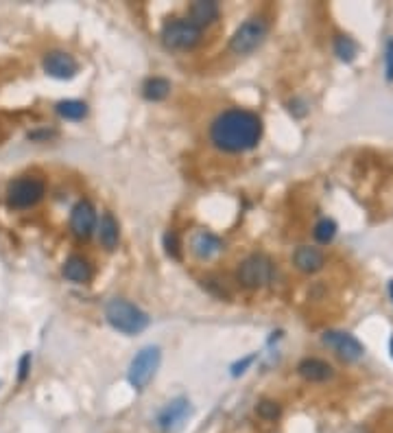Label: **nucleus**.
Here are the masks:
<instances>
[{"mask_svg": "<svg viewBox=\"0 0 393 433\" xmlns=\"http://www.w3.org/2000/svg\"><path fill=\"white\" fill-rule=\"evenodd\" d=\"M273 276V265L267 256L254 254L250 258H245L238 267V282L247 289H258L265 287Z\"/></svg>", "mask_w": 393, "mask_h": 433, "instance_id": "7", "label": "nucleus"}, {"mask_svg": "<svg viewBox=\"0 0 393 433\" xmlns=\"http://www.w3.org/2000/svg\"><path fill=\"white\" fill-rule=\"evenodd\" d=\"M98 241L105 250H116V245H119V223L110 212L103 214L98 223Z\"/></svg>", "mask_w": 393, "mask_h": 433, "instance_id": "17", "label": "nucleus"}, {"mask_svg": "<svg viewBox=\"0 0 393 433\" xmlns=\"http://www.w3.org/2000/svg\"><path fill=\"white\" fill-rule=\"evenodd\" d=\"M96 228V210L90 201H79L70 212V230L77 239H87Z\"/></svg>", "mask_w": 393, "mask_h": 433, "instance_id": "10", "label": "nucleus"}, {"mask_svg": "<svg viewBox=\"0 0 393 433\" xmlns=\"http://www.w3.org/2000/svg\"><path fill=\"white\" fill-rule=\"evenodd\" d=\"M334 53L339 55V60L352 62L358 53V44L349 35H339L337 40H334Z\"/></svg>", "mask_w": 393, "mask_h": 433, "instance_id": "20", "label": "nucleus"}, {"mask_svg": "<svg viewBox=\"0 0 393 433\" xmlns=\"http://www.w3.org/2000/svg\"><path fill=\"white\" fill-rule=\"evenodd\" d=\"M159 359H162V355H159V348H155V346L142 348L134 357V361H131L129 372H127V379H129L131 387H136V389L147 387L159 368Z\"/></svg>", "mask_w": 393, "mask_h": 433, "instance_id": "5", "label": "nucleus"}, {"mask_svg": "<svg viewBox=\"0 0 393 433\" xmlns=\"http://www.w3.org/2000/svg\"><path fill=\"white\" fill-rule=\"evenodd\" d=\"M191 414H193L191 402H188L186 398H175L162 411H159L157 427L162 429V433H180L186 427Z\"/></svg>", "mask_w": 393, "mask_h": 433, "instance_id": "9", "label": "nucleus"}, {"mask_svg": "<svg viewBox=\"0 0 393 433\" xmlns=\"http://www.w3.org/2000/svg\"><path fill=\"white\" fill-rule=\"evenodd\" d=\"M44 193H46V186H44V182L40 178L24 176V178H18L9 184L7 201L11 208H31V206L40 204Z\"/></svg>", "mask_w": 393, "mask_h": 433, "instance_id": "4", "label": "nucleus"}, {"mask_svg": "<svg viewBox=\"0 0 393 433\" xmlns=\"http://www.w3.org/2000/svg\"><path fill=\"white\" fill-rule=\"evenodd\" d=\"M28 368H31V355H24L22 359H20V381H24L26 379V374H28Z\"/></svg>", "mask_w": 393, "mask_h": 433, "instance_id": "26", "label": "nucleus"}, {"mask_svg": "<svg viewBox=\"0 0 393 433\" xmlns=\"http://www.w3.org/2000/svg\"><path fill=\"white\" fill-rule=\"evenodd\" d=\"M164 248H166L168 256H173V258L180 256V237H177V232H168L164 237Z\"/></svg>", "mask_w": 393, "mask_h": 433, "instance_id": "24", "label": "nucleus"}, {"mask_svg": "<svg viewBox=\"0 0 393 433\" xmlns=\"http://www.w3.org/2000/svg\"><path fill=\"white\" fill-rule=\"evenodd\" d=\"M391 357H393V337H391Z\"/></svg>", "mask_w": 393, "mask_h": 433, "instance_id": "28", "label": "nucleus"}, {"mask_svg": "<svg viewBox=\"0 0 393 433\" xmlns=\"http://www.w3.org/2000/svg\"><path fill=\"white\" fill-rule=\"evenodd\" d=\"M55 110L66 121H81V119H85V114H87V105L83 103V101H75V99L60 101V103L55 105Z\"/></svg>", "mask_w": 393, "mask_h": 433, "instance_id": "18", "label": "nucleus"}, {"mask_svg": "<svg viewBox=\"0 0 393 433\" xmlns=\"http://www.w3.org/2000/svg\"><path fill=\"white\" fill-rule=\"evenodd\" d=\"M218 18V5L212 3V0H197V3L191 7V22L201 26H208Z\"/></svg>", "mask_w": 393, "mask_h": 433, "instance_id": "16", "label": "nucleus"}, {"mask_svg": "<svg viewBox=\"0 0 393 433\" xmlns=\"http://www.w3.org/2000/svg\"><path fill=\"white\" fill-rule=\"evenodd\" d=\"M297 372H299V377L306 379V381H311V383H324L328 379L334 377V370L330 364H326V361L322 359H304L302 364L297 366Z\"/></svg>", "mask_w": 393, "mask_h": 433, "instance_id": "14", "label": "nucleus"}, {"mask_svg": "<svg viewBox=\"0 0 393 433\" xmlns=\"http://www.w3.org/2000/svg\"><path fill=\"white\" fill-rule=\"evenodd\" d=\"M265 37H267V22L262 18H250L236 28V33L232 35L229 46L236 55H247L256 51L265 42Z\"/></svg>", "mask_w": 393, "mask_h": 433, "instance_id": "6", "label": "nucleus"}, {"mask_svg": "<svg viewBox=\"0 0 393 433\" xmlns=\"http://www.w3.org/2000/svg\"><path fill=\"white\" fill-rule=\"evenodd\" d=\"M293 263L304 273H317L326 265V256L322 250L311 248V245H302V248H297L293 254Z\"/></svg>", "mask_w": 393, "mask_h": 433, "instance_id": "13", "label": "nucleus"}, {"mask_svg": "<svg viewBox=\"0 0 393 433\" xmlns=\"http://www.w3.org/2000/svg\"><path fill=\"white\" fill-rule=\"evenodd\" d=\"M191 250L197 258H201V261H210V258H214L218 252L223 250V243L212 232L199 230V232H195L193 239H191Z\"/></svg>", "mask_w": 393, "mask_h": 433, "instance_id": "12", "label": "nucleus"}, {"mask_svg": "<svg viewBox=\"0 0 393 433\" xmlns=\"http://www.w3.org/2000/svg\"><path fill=\"white\" fill-rule=\"evenodd\" d=\"M262 138V121L254 112L227 110L218 114L210 127V140L225 153H243L254 149Z\"/></svg>", "mask_w": 393, "mask_h": 433, "instance_id": "1", "label": "nucleus"}, {"mask_svg": "<svg viewBox=\"0 0 393 433\" xmlns=\"http://www.w3.org/2000/svg\"><path fill=\"white\" fill-rule=\"evenodd\" d=\"M322 339L328 348L337 353V357H341L343 361H358L363 355H365V346H363L354 335L343 333V330H326Z\"/></svg>", "mask_w": 393, "mask_h": 433, "instance_id": "8", "label": "nucleus"}, {"mask_svg": "<svg viewBox=\"0 0 393 433\" xmlns=\"http://www.w3.org/2000/svg\"><path fill=\"white\" fill-rule=\"evenodd\" d=\"M252 364H254V355L245 357L243 361H238V364L232 366V374H234V377H238V374H243V372H245V368H247V366H252Z\"/></svg>", "mask_w": 393, "mask_h": 433, "instance_id": "25", "label": "nucleus"}, {"mask_svg": "<svg viewBox=\"0 0 393 433\" xmlns=\"http://www.w3.org/2000/svg\"><path fill=\"white\" fill-rule=\"evenodd\" d=\"M256 414L262 418V421H275V418H280L282 414V407L278 405L275 400H260L256 405Z\"/></svg>", "mask_w": 393, "mask_h": 433, "instance_id": "22", "label": "nucleus"}, {"mask_svg": "<svg viewBox=\"0 0 393 433\" xmlns=\"http://www.w3.org/2000/svg\"><path fill=\"white\" fill-rule=\"evenodd\" d=\"M199 40H201V28L197 24H193L191 20L175 18V20L166 22L162 28L164 46L173 49V51H188V49L197 46Z\"/></svg>", "mask_w": 393, "mask_h": 433, "instance_id": "3", "label": "nucleus"}, {"mask_svg": "<svg viewBox=\"0 0 393 433\" xmlns=\"http://www.w3.org/2000/svg\"><path fill=\"white\" fill-rule=\"evenodd\" d=\"M313 235L319 243H330L334 239V235H337V223H334L332 219H322L317 221Z\"/></svg>", "mask_w": 393, "mask_h": 433, "instance_id": "21", "label": "nucleus"}, {"mask_svg": "<svg viewBox=\"0 0 393 433\" xmlns=\"http://www.w3.org/2000/svg\"><path fill=\"white\" fill-rule=\"evenodd\" d=\"M105 317L112 324V328H116L119 333H125V335H138L149 326V315L123 298L107 302Z\"/></svg>", "mask_w": 393, "mask_h": 433, "instance_id": "2", "label": "nucleus"}, {"mask_svg": "<svg viewBox=\"0 0 393 433\" xmlns=\"http://www.w3.org/2000/svg\"><path fill=\"white\" fill-rule=\"evenodd\" d=\"M385 75L389 81H393V37H389L385 44Z\"/></svg>", "mask_w": 393, "mask_h": 433, "instance_id": "23", "label": "nucleus"}, {"mask_svg": "<svg viewBox=\"0 0 393 433\" xmlns=\"http://www.w3.org/2000/svg\"><path fill=\"white\" fill-rule=\"evenodd\" d=\"M171 92V83L162 77H153L149 79L147 83H144V88H142V94L144 99H149V101H162L166 99Z\"/></svg>", "mask_w": 393, "mask_h": 433, "instance_id": "19", "label": "nucleus"}, {"mask_svg": "<svg viewBox=\"0 0 393 433\" xmlns=\"http://www.w3.org/2000/svg\"><path fill=\"white\" fill-rule=\"evenodd\" d=\"M77 62L70 53L64 51H51L44 57V72L53 79H72L77 75Z\"/></svg>", "mask_w": 393, "mask_h": 433, "instance_id": "11", "label": "nucleus"}, {"mask_svg": "<svg viewBox=\"0 0 393 433\" xmlns=\"http://www.w3.org/2000/svg\"><path fill=\"white\" fill-rule=\"evenodd\" d=\"M389 296H391V300H393V280L389 282Z\"/></svg>", "mask_w": 393, "mask_h": 433, "instance_id": "27", "label": "nucleus"}, {"mask_svg": "<svg viewBox=\"0 0 393 433\" xmlns=\"http://www.w3.org/2000/svg\"><path fill=\"white\" fill-rule=\"evenodd\" d=\"M64 276L70 282H87L92 278V265L83 256H70L64 263Z\"/></svg>", "mask_w": 393, "mask_h": 433, "instance_id": "15", "label": "nucleus"}]
</instances>
